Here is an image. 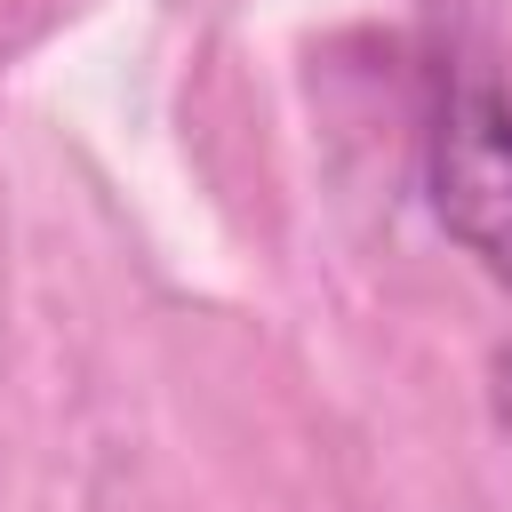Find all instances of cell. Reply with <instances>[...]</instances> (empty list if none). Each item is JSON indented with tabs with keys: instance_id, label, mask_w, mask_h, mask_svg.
<instances>
[{
	"instance_id": "cell-1",
	"label": "cell",
	"mask_w": 512,
	"mask_h": 512,
	"mask_svg": "<svg viewBox=\"0 0 512 512\" xmlns=\"http://www.w3.org/2000/svg\"><path fill=\"white\" fill-rule=\"evenodd\" d=\"M424 184L440 232L512 288V96L488 80H448L424 128Z\"/></svg>"
},
{
	"instance_id": "cell-2",
	"label": "cell",
	"mask_w": 512,
	"mask_h": 512,
	"mask_svg": "<svg viewBox=\"0 0 512 512\" xmlns=\"http://www.w3.org/2000/svg\"><path fill=\"white\" fill-rule=\"evenodd\" d=\"M504 400H512V352H504Z\"/></svg>"
}]
</instances>
